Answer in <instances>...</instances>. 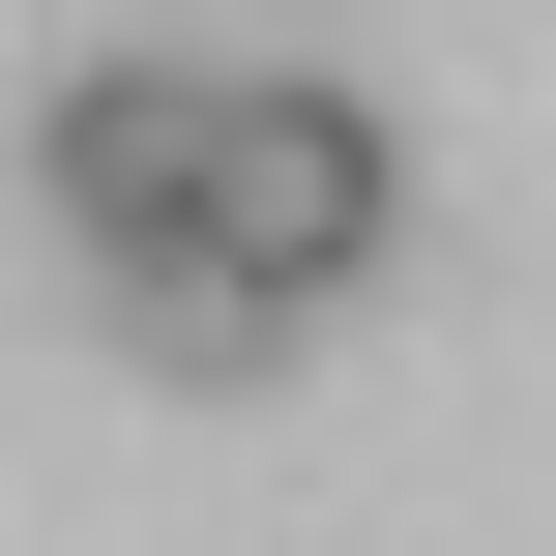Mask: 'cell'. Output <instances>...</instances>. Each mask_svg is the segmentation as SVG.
<instances>
[{
  "label": "cell",
  "mask_w": 556,
  "mask_h": 556,
  "mask_svg": "<svg viewBox=\"0 0 556 556\" xmlns=\"http://www.w3.org/2000/svg\"><path fill=\"white\" fill-rule=\"evenodd\" d=\"M205 147H235V59H59L29 88V205L88 264H176L205 235Z\"/></svg>",
  "instance_id": "7a4b0ae2"
},
{
  "label": "cell",
  "mask_w": 556,
  "mask_h": 556,
  "mask_svg": "<svg viewBox=\"0 0 556 556\" xmlns=\"http://www.w3.org/2000/svg\"><path fill=\"white\" fill-rule=\"evenodd\" d=\"M88 323H117L147 381H205V410H235V381H293V293H264V264H205V235H176V264H88Z\"/></svg>",
  "instance_id": "3957f363"
},
{
  "label": "cell",
  "mask_w": 556,
  "mask_h": 556,
  "mask_svg": "<svg viewBox=\"0 0 556 556\" xmlns=\"http://www.w3.org/2000/svg\"><path fill=\"white\" fill-rule=\"evenodd\" d=\"M205 264H264L293 323H352L410 264V117L323 88V59H235V147H205Z\"/></svg>",
  "instance_id": "6da1fadb"
}]
</instances>
